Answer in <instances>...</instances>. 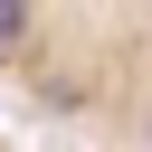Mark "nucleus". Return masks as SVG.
<instances>
[{
  "label": "nucleus",
  "mask_w": 152,
  "mask_h": 152,
  "mask_svg": "<svg viewBox=\"0 0 152 152\" xmlns=\"http://www.w3.org/2000/svg\"><path fill=\"white\" fill-rule=\"evenodd\" d=\"M0 86L76 142L152 152V0H0Z\"/></svg>",
  "instance_id": "obj_1"
}]
</instances>
